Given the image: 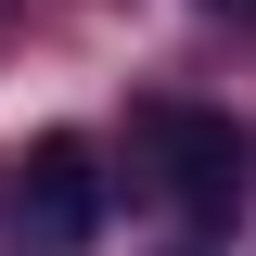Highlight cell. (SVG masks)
Instances as JSON below:
<instances>
[{"mask_svg": "<svg viewBox=\"0 0 256 256\" xmlns=\"http://www.w3.org/2000/svg\"><path fill=\"white\" fill-rule=\"evenodd\" d=\"M128 154L154 166V192L192 230H230L244 218V128H230L218 102H128Z\"/></svg>", "mask_w": 256, "mask_h": 256, "instance_id": "1", "label": "cell"}, {"mask_svg": "<svg viewBox=\"0 0 256 256\" xmlns=\"http://www.w3.org/2000/svg\"><path fill=\"white\" fill-rule=\"evenodd\" d=\"M102 205H116V192H102V154L77 141V128H38L26 154H13V230H26V244L77 256L102 230Z\"/></svg>", "mask_w": 256, "mask_h": 256, "instance_id": "2", "label": "cell"}, {"mask_svg": "<svg viewBox=\"0 0 256 256\" xmlns=\"http://www.w3.org/2000/svg\"><path fill=\"white\" fill-rule=\"evenodd\" d=\"M205 26H230V38H256V0H192Z\"/></svg>", "mask_w": 256, "mask_h": 256, "instance_id": "3", "label": "cell"}]
</instances>
